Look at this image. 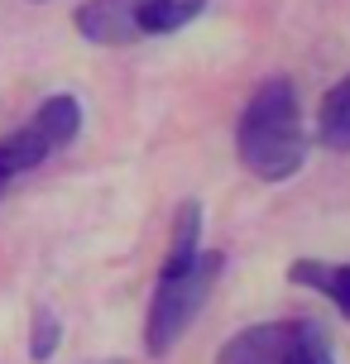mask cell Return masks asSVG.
I'll return each instance as SVG.
<instances>
[{
    "label": "cell",
    "mask_w": 350,
    "mask_h": 364,
    "mask_svg": "<svg viewBox=\"0 0 350 364\" xmlns=\"http://www.w3.org/2000/svg\"><path fill=\"white\" fill-rule=\"evenodd\" d=\"M53 350H58V316H53V311H34V331H29V355L43 364V360H53Z\"/></svg>",
    "instance_id": "obj_11"
},
{
    "label": "cell",
    "mask_w": 350,
    "mask_h": 364,
    "mask_svg": "<svg viewBox=\"0 0 350 364\" xmlns=\"http://www.w3.org/2000/svg\"><path fill=\"white\" fill-rule=\"evenodd\" d=\"M48 154H53V149L38 139V129L24 125V129H15V134H5V139H0V173H5V178L29 173V168H38Z\"/></svg>",
    "instance_id": "obj_10"
},
{
    "label": "cell",
    "mask_w": 350,
    "mask_h": 364,
    "mask_svg": "<svg viewBox=\"0 0 350 364\" xmlns=\"http://www.w3.org/2000/svg\"><path fill=\"white\" fill-rule=\"evenodd\" d=\"M206 0H87L77 10V29L92 43L120 48L149 34H173L187 19H197Z\"/></svg>",
    "instance_id": "obj_3"
},
{
    "label": "cell",
    "mask_w": 350,
    "mask_h": 364,
    "mask_svg": "<svg viewBox=\"0 0 350 364\" xmlns=\"http://www.w3.org/2000/svg\"><path fill=\"white\" fill-rule=\"evenodd\" d=\"M278 364H336L327 331L317 326V321H307V316H293V321H283Z\"/></svg>",
    "instance_id": "obj_5"
},
{
    "label": "cell",
    "mask_w": 350,
    "mask_h": 364,
    "mask_svg": "<svg viewBox=\"0 0 350 364\" xmlns=\"http://www.w3.org/2000/svg\"><path fill=\"white\" fill-rule=\"evenodd\" d=\"M317 139L332 154H350V77H341L317 110Z\"/></svg>",
    "instance_id": "obj_6"
},
{
    "label": "cell",
    "mask_w": 350,
    "mask_h": 364,
    "mask_svg": "<svg viewBox=\"0 0 350 364\" xmlns=\"http://www.w3.org/2000/svg\"><path fill=\"white\" fill-rule=\"evenodd\" d=\"M197 230H202V211H197V201H183L178 206V220H173V240H168V255H164V273H183L192 259L202 255V245H197Z\"/></svg>",
    "instance_id": "obj_9"
},
{
    "label": "cell",
    "mask_w": 350,
    "mask_h": 364,
    "mask_svg": "<svg viewBox=\"0 0 350 364\" xmlns=\"http://www.w3.org/2000/svg\"><path fill=\"white\" fill-rule=\"evenodd\" d=\"M278 346H283V321H264V326L230 336L216 364H278Z\"/></svg>",
    "instance_id": "obj_4"
},
{
    "label": "cell",
    "mask_w": 350,
    "mask_h": 364,
    "mask_svg": "<svg viewBox=\"0 0 350 364\" xmlns=\"http://www.w3.org/2000/svg\"><path fill=\"white\" fill-rule=\"evenodd\" d=\"M5 182H10V178H5V173H0V192H5Z\"/></svg>",
    "instance_id": "obj_13"
},
{
    "label": "cell",
    "mask_w": 350,
    "mask_h": 364,
    "mask_svg": "<svg viewBox=\"0 0 350 364\" xmlns=\"http://www.w3.org/2000/svg\"><path fill=\"white\" fill-rule=\"evenodd\" d=\"M92 364H125V360H92Z\"/></svg>",
    "instance_id": "obj_12"
},
{
    "label": "cell",
    "mask_w": 350,
    "mask_h": 364,
    "mask_svg": "<svg viewBox=\"0 0 350 364\" xmlns=\"http://www.w3.org/2000/svg\"><path fill=\"white\" fill-rule=\"evenodd\" d=\"M235 154L259 182H283L302 168L307 134H302V110L288 77L259 82L255 96L245 101L235 125Z\"/></svg>",
    "instance_id": "obj_1"
},
{
    "label": "cell",
    "mask_w": 350,
    "mask_h": 364,
    "mask_svg": "<svg viewBox=\"0 0 350 364\" xmlns=\"http://www.w3.org/2000/svg\"><path fill=\"white\" fill-rule=\"evenodd\" d=\"M293 283H307L322 297H332V307L350 321V264H322V259H297Z\"/></svg>",
    "instance_id": "obj_7"
},
{
    "label": "cell",
    "mask_w": 350,
    "mask_h": 364,
    "mask_svg": "<svg viewBox=\"0 0 350 364\" xmlns=\"http://www.w3.org/2000/svg\"><path fill=\"white\" fill-rule=\"evenodd\" d=\"M29 125L38 129V139L48 149H63V144H73L77 129H82V106H77V96H48V101L34 110Z\"/></svg>",
    "instance_id": "obj_8"
},
{
    "label": "cell",
    "mask_w": 350,
    "mask_h": 364,
    "mask_svg": "<svg viewBox=\"0 0 350 364\" xmlns=\"http://www.w3.org/2000/svg\"><path fill=\"white\" fill-rule=\"evenodd\" d=\"M226 269V255L216 250H202L183 273H164L159 288H154V302H149L144 316V350L154 360H164L168 350L183 341V331L197 321V311L211 302V288Z\"/></svg>",
    "instance_id": "obj_2"
}]
</instances>
